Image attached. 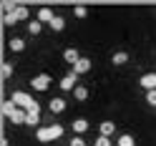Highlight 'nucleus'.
I'll use <instances>...</instances> for the list:
<instances>
[{
	"mask_svg": "<svg viewBox=\"0 0 156 146\" xmlns=\"http://www.w3.org/2000/svg\"><path fill=\"white\" fill-rule=\"evenodd\" d=\"M63 126L61 123H51V126H38V131H35V139L41 141V144H51L55 139H61L63 136Z\"/></svg>",
	"mask_w": 156,
	"mask_h": 146,
	"instance_id": "f257e3e1",
	"label": "nucleus"
},
{
	"mask_svg": "<svg viewBox=\"0 0 156 146\" xmlns=\"http://www.w3.org/2000/svg\"><path fill=\"white\" fill-rule=\"evenodd\" d=\"M10 101L18 106V109H23V111H28V109H33V106H35V98H33L30 93H25V91H15Z\"/></svg>",
	"mask_w": 156,
	"mask_h": 146,
	"instance_id": "f03ea898",
	"label": "nucleus"
},
{
	"mask_svg": "<svg viewBox=\"0 0 156 146\" xmlns=\"http://www.w3.org/2000/svg\"><path fill=\"white\" fill-rule=\"evenodd\" d=\"M51 73H38L35 76V78L30 81V88L33 91H48V86H51Z\"/></svg>",
	"mask_w": 156,
	"mask_h": 146,
	"instance_id": "7ed1b4c3",
	"label": "nucleus"
},
{
	"mask_svg": "<svg viewBox=\"0 0 156 146\" xmlns=\"http://www.w3.org/2000/svg\"><path fill=\"white\" fill-rule=\"evenodd\" d=\"M139 83H141V88L149 93V91H156V73H144L141 78H139Z\"/></svg>",
	"mask_w": 156,
	"mask_h": 146,
	"instance_id": "20e7f679",
	"label": "nucleus"
},
{
	"mask_svg": "<svg viewBox=\"0 0 156 146\" xmlns=\"http://www.w3.org/2000/svg\"><path fill=\"white\" fill-rule=\"evenodd\" d=\"M48 111H51V113H63L66 111V98H61V96L51 98V101H48Z\"/></svg>",
	"mask_w": 156,
	"mask_h": 146,
	"instance_id": "39448f33",
	"label": "nucleus"
},
{
	"mask_svg": "<svg viewBox=\"0 0 156 146\" xmlns=\"http://www.w3.org/2000/svg\"><path fill=\"white\" fill-rule=\"evenodd\" d=\"M76 78H78V76L71 71V73H68V76H63V78H61V91H76Z\"/></svg>",
	"mask_w": 156,
	"mask_h": 146,
	"instance_id": "423d86ee",
	"label": "nucleus"
},
{
	"mask_svg": "<svg viewBox=\"0 0 156 146\" xmlns=\"http://www.w3.org/2000/svg\"><path fill=\"white\" fill-rule=\"evenodd\" d=\"M25 113H28V121H25L28 126H38V123H41V106H38V103L33 106V109H28Z\"/></svg>",
	"mask_w": 156,
	"mask_h": 146,
	"instance_id": "0eeeda50",
	"label": "nucleus"
},
{
	"mask_svg": "<svg viewBox=\"0 0 156 146\" xmlns=\"http://www.w3.org/2000/svg\"><path fill=\"white\" fill-rule=\"evenodd\" d=\"M53 20H55V13L51 10V8H41V10H38V23H43V25L48 23L51 25Z\"/></svg>",
	"mask_w": 156,
	"mask_h": 146,
	"instance_id": "6e6552de",
	"label": "nucleus"
},
{
	"mask_svg": "<svg viewBox=\"0 0 156 146\" xmlns=\"http://www.w3.org/2000/svg\"><path fill=\"white\" fill-rule=\"evenodd\" d=\"M81 58H83V55L78 53L76 48H66V51H63V61H66V63H71V66H76Z\"/></svg>",
	"mask_w": 156,
	"mask_h": 146,
	"instance_id": "1a4fd4ad",
	"label": "nucleus"
},
{
	"mask_svg": "<svg viewBox=\"0 0 156 146\" xmlns=\"http://www.w3.org/2000/svg\"><path fill=\"white\" fill-rule=\"evenodd\" d=\"M71 131H76V136H83L86 131H88V119H76L71 123Z\"/></svg>",
	"mask_w": 156,
	"mask_h": 146,
	"instance_id": "9d476101",
	"label": "nucleus"
},
{
	"mask_svg": "<svg viewBox=\"0 0 156 146\" xmlns=\"http://www.w3.org/2000/svg\"><path fill=\"white\" fill-rule=\"evenodd\" d=\"M113 131H116V123H113V121H103V123L98 126V136H106V139H111Z\"/></svg>",
	"mask_w": 156,
	"mask_h": 146,
	"instance_id": "9b49d317",
	"label": "nucleus"
},
{
	"mask_svg": "<svg viewBox=\"0 0 156 146\" xmlns=\"http://www.w3.org/2000/svg\"><path fill=\"white\" fill-rule=\"evenodd\" d=\"M91 71V58H81L76 66H73V73L76 76H81V73H88Z\"/></svg>",
	"mask_w": 156,
	"mask_h": 146,
	"instance_id": "f8f14e48",
	"label": "nucleus"
},
{
	"mask_svg": "<svg viewBox=\"0 0 156 146\" xmlns=\"http://www.w3.org/2000/svg\"><path fill=\"white\" fill-rule=\"evenodd\" d=\"M28 121V113L23 111V109H15L13 113H10V123H15V126H20V123H25Z\"/></svg>",
	"mask_w": 156,
	"mask_h": 146,
	"instance_id": "ddd939ff",
	"label": "nucleus"
},
{
	"mask_svg": "<svg viewBox=\"0 0 156 146\" xmlns=\"http://www.w3.org/2000/svg\"><path fill=\"white\" fill-rule=\"evenodd\" d=\"M8 48H10L13 53H20V51H25V41H23V38H10Z\"/></svg>",
	"mask_w": 156,
	"mask_h": 146,
	"instance_id": "4468645a",
	"label": "nucleus"
},
{
	"mask_svg": "<svg viewBox=\"0 0 156 146\" xmlns=\"http://www.w3.org/2000/svg\"><path fill=\"white\" fill-rule=\"evenodd\" d=\"M111 61H113V66H123V63H129V51H116Z\"/></svg>",
	"mask_w": 156,
	"mask_h": 146,
	"instance_id": "2eb2a0df",
	"label": "nucleus"
},
{
	"mask_svg": "<svg viewBox=\"0 0 156 146\" xmlns=\"http://www.w3.org/2000/svg\"><path fill=\"white\" fill-rule=\"evenodd\" d=\"M48 28H51L53 33H61L63 28H66V18H63V15H55V20H53L51 25H48Z\"/></svg>",
	"mask_w": 156,
	"mask_h": 146,
	"instance_id": "dca6fc26",
	"label": "nucleus"
},
{
	"mask_svg": "<svg viewBox=\"0 0 156 146\" xmlns=\"http://www.w3.org/2000/svg\"><path fill=\"white\" fill-rule=\"evenodd\" d=\"M73 96L78 101H86L88 98V88H86V86H76V91H73Z\"/></svg>",
	"mask_w": 156,
	"mask_h": 146,
	"instance_id": "f3484780",
	"label": "nucleus"
},
{
	"mask_svg": "<svg viewBox=\"0 0 156 146\" xmlns=\"http://www.w3.org/2000/svg\"><path fill=\"white\" fill-rule=\"evenodd\" d=\"M119 146H136V141H133L131 134H121L119 136Z\"/></svg>",
	"mask_w": 156,
	"mask_h": 146,
	"instance_id": "a211bd4d",
	"label": "nucleus"
},
{
	"mask_svg": "<svg viewBox=\"0 0 156 146\" xmlns=\"http://www.w3.org/2000/svg\"><path fill=\"white\" fill-rule=\"evenodd\" d=\"M28 30H30V35H38V33L43 30V23H38V20H30V23H28Z\"/></svg>",
	"mask_w": 156,
	"mask_h": 146,
	"instance_id": "6ab92c4d",
	"label": "nucleus"
},
{
	"mask_svg": "<svg viewBox=\"0 0 156 146\" xmlns=\"http://www.w3.org/2000/svg\"><path fill=\"white\" fill-rule=\"evenodd\" d=\"M3 20H5V25H15V23H18V15H15V10H8V13L3 15Z\"/></svg>",
	"mask_w": 156,
	"mask_h": 146,
	"instance_id": "aec40b11",
	"label": "nucleus"
},
{
	"mask_svg": "<svg viewBox=\"0 0 156 146\" xmlns=\"http://www.w3.org/2000/svg\"><path fill=\"white\" fill-rule=\"evenodd\" d=\"M73 15L76 18H86V15H88V8H86V5H76L73 8Z\"/></svg>",
	"mask_w": 156,
	"mask_h": 146,
	"instance_id": "412c9836",
	"label": "nucleus"
},
{
	"mask_svg": "<svg viewBox=\"0 0 156 146\" xmlns=\"http://www.w3.org/2000/svg\"><path fill=\"white\" fill-rule=\"evenodd\" d=\"M15 109H18V106H15V103H13V101H5V103H3V113H5V116H8V119H10V113H13V111H15Z\"/></svg>",
	"mask_w": 156,
	"mask_h": 146,
	"instance_id": "4be33fe9",
	"label": "nucleus"
},
{
	"mask_svg": "<svg viewBox=\"0 0 156 146\" xmlns=\"http://www.w3.org/2000/svg\"><path fill=\"white\" fill-rule=\"evenodd\" d=\"M15 15H18V20H28V8L18 5V8H15Z\"/></svg>",
	"mask_w": 156,
	"mask_h": 146,
	"instance_id": "5701e85b",
	"label": "nucleus"
},
{
	"mask_svg": "<svg viewBox=\"0 0 156 146\" xmlns=\"http://www.w3.org/2000/svg\"><path fill=\"white\" fill-rule=\"evenodd\" d=\"M68 146H86V139L83 136H73V139L68 141Z\"/></svg>",
	"mask_w": 156,
	"mask_h": 146,
	"instance_id": "b1692460",
	"label": "nucleus"
},
{
	"mask_svg": "<svg viewBox=\"0 0 156 146\" xmlns=\"http://www.w3.org/2000/svg\"><path fill=\"white\" fill-rule=\"evenodd\" d=\"M13 76V63H3V78H10Z\"/></svg>",
	"mask_w": 156,
	"mask_h": 146,
	"instance_id": "393cba45",
	"label": "nucleus"
},
{
	"mask_svg": "<svg viewBox=\"0 0 156 146\" xmlns=\"http://www.w3.org/2000/svg\"><path fill=\"white\" fill-rule=\"evenodd\" d=\"M93 146H111V139H106V136H98Z\"/></svg>",
	"mask_w": 156,
	"mask_h": 146,
	"instance_id": "a878e982",
	"label": "nucleus"
},
{
	"mask_svg": "<svg viewBox=\"0 0 156 146\" xmlns=\"http://www.w3.org/2000/svg\"><path fill=\"white\" fill-rule=\"evenodd\" d=\"M146 103H149V106H156V91H149V93H146Z\"/></svg>",
	"mask_w": 156,
	"mask_h": 146,
	"instance_id": "bb28decb",
	"label": "nucleus"
}]
</instances>
